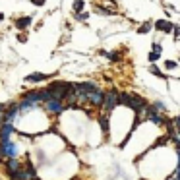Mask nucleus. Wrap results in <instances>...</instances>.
<instances>
[{
  "label": "nucleus",
  "instance_id": "obj_6",
  "mask_svg": "<svg viewBox=\"0 0 180 180\" xmlns=\"http://www.w3.org/2000/svg\"><path fill=\"white\" fill-rule=\"evenodd\" d=\"M31 24H33V18H31V16L14 18V25H16V29H19V31H25V29H27Z\"/></svg>",
  "mask_w": 180,
  "mask_h": 180
},
{
  "label": "nucleus",
  "instance_id": "obj_27",
  "mask_svg": "<svg viewBox=\"0 0 180 180\" xmlns=\"http://www.w3.org/2000/svg\"><path fill=\"white\" fill-rule=\"evenodd\" d=\"M2 21H4V14H2V12H0V24H2Z\"/></svg>",
  "mask_w": 180,
  "mask_h": 180
},
{
  "label": "nucleus",
  "instance_id": "obj_29",
  "mask_svg": "<svg viewBox=\"0 0 180 180\" xmlns=\"http://www.w3.org/2000/svg\"><path fill=\"white\" fill-rule=\"evenodd\" d=\"M178 60H180V54H178Z\"/></svg>",
  "mask_w": 180,
  "mask_h": 180
},
{
  "label": "nucleus",
  "instance_id": "obj_15",
  "mask_svg": "<svg viewBox=\"0 0 180 180\" xmlns=\"http://www.w3.org/2000/svg\"><path fill=\"white\" fill-rule=\"evenodd\" d=\"M149 72H151L153 76H157V77H163V80H165V76H163V72L159 70V66H155V64H151V66H149Z\"/></svg>",
  "mask_w": 180,
  "mask_h": 180
},
{
  "label": "nucleus",
  "instance_id": "obj_18",
  "mask_svg": "<svg viewBox=\"0 0 180 180\" xmlns=\"http://www.w3.org/2000/svg\"><path fill=\"white\" fill-rule=\"evenodd\" d=\"M176 66H178L176 60H165V68H167V70H174Z\"/></svg>",
  "mask_w": 180,
  "mask_h": 180
},
{
  "label": "nucleus",
  "instance_id": "obj_21",
  "mask_svg": "<svg viewBox=\"0 0 180 180\" xmlns=\"http://www.w3.org/2000/svg\"><path fill=\"white\" fill-rule=\"evenodd\" d=\"M87 18H89V14H87V12H80V14H76V19H77V21H85Z\"/></svg>",
  "mask_w": 180,
  "mask_h": 180
},
{
  "label": "nucleus",
  "instance_id": "obj_16",
  "mask_svg": "<svg viewBox=\"0 0 180 180\" xmlns=\"http://www.w3.org/2000/svg\"><path fill=\"white\" fill-rule=\"evenodd\" d=\"M107 58H109L110 62H120L122 54H120V52H109V54H107Z\"/></svg>",
  "mask_w": 180,
  "mask_h": 180
},
{
  "label": "nucleus",
  "instance_id": "obj_7",
  "mask_svg": "<svg viewBox=\"0 0 180 180\" xmlns=\"http://www.w3.org/2000/svg\"><path fill=\"white\" fill-rule=\"evenodd\" d=\"M155 29L157 31H163V33H172L174 31V24L168 19H157L155 21Z\"/></svg>",
  "mask_w": 180,
  "mask_h": 180
},
{
  "label": "nucleus",
  "instance_id": "obj_24",
  "mask_svg": "<svg viewBox=\"0 0 180 180\" xmlns=\"http://www.w3.org/2000/svg\"><path fill=\"white\" fill-rule=\"evenodd\" d=\"M174 128H176V132L180 134V114H178V116L174 118Z\"/></svg>",
  "mask_w": 180,
  "mask_h": 180
},
{
  "label": "nucleus",
  "instance_id": "obj_2",
  "mask_svg": "<svg viewBox=\"0 0 180 180\" xmlns=\"http://www.w3.org/2000/svg\"><path fill=\"white\" fill-rule=\"evenodd\" d=\"M116 105H118V91H116V89H110L109 93H105V103H103L105 114H110Z\"/></svg>",
  "mask_w": 180,
  "mask_h": 180
},
{
  "label": "nucleus",
  "instance_id": "obj_12",
  "mask_svg": "<svg viewBox=\"0 0 180 180\" xmlns=\"http://www.w3.org/2000/svg\"><path fill=\"white\" fill-rule=\"evenodd\" d=\"M99 126H101V130H103V134H109V116L107 114L99 116Z\"/></svg>",
  "mask_w": 180,
  "mask_h": 180
},
{
  "label": "nucleus",
  "instance_id": "obj_10",
  "mask_svg": "<svg viewBox=\"0 0 180 180\" xmlns=\"http://www.w3.org/2000/svg\"><path fill=\"white\" fill-rule=\"evenodd\" d=\"M6 167H8V172L12 174V172H16V171H19V168H21V163L16 159V157H10V159L6 161Z\"/></svg>",
  "mask_w": 180,
  "mask_h": 180
},
{
  "label": "nucleus",
  "instance_id": "obj_22",
  "mask_svg": "<svg viewBox=\"0 0 180 180\" xmlns=\"http://www.w3.org/2000/svg\"><path fill=\"white\" fill-rule=\"evenodd\" d=\"M4 116H6V105H0V124L4 122Z\"/></svg>",
  "mask_w": 180,
  "mask_h": 180
},
{
  "label": "nucleus",
  "instance_id": "obj_20",
  "mask_svg": "<svg viewBox=\"0 0 180 180\" xmlns=\"http://www.w3.org/2000/svg\"><path fill=\"white\" fill-rule=\"evenodd\" d=\"M159 58H161V54H159V52H155V50H151V52H149V62H157Z\"/></svg>",
  "mask_w": 180,
  "mask_h": 180
},
{
  "label": "nucleus",
  "instance_id": "obj_11",
  "mask_svg": "<svg viewBox=\"0 0 180 180\" xmlns=\"http://www.w3.org/2000/svg\"><path fill=\"white\" fill-rule=\"evenodd\" d=\"M24 99L31 101L33 105H41V103H43V101H41V91H29V93L24 95Z\"/></svg>",
  "mask_w": 180,
  "mask_h": 180
},
{
  "label": "nucleus",
  "instance_id": "obj_4",
  "mask_svg": "<svg viewBox=\"0 0 180 180\" xmlns=\"http://www.w3.org/2000/svg\"><path fill=\"white\" fill-rule=\"evenodd\" d=\"M87 103L93 105V107H103V103H105V93L101 91V89H95L93 93H89Z\"/></svg>",
  "mask_w": 180,
  "mask_h": 180
},
{
  "label": "nucleus",
  "instance_id": "obj_19",
  "mask_svg": "<svg viewBox=\"0 0 180 180\" xmlns=\"http://www.w3.org/2000/svg\"><path fill=\"white\" fill-rule=\"evenodd\" d=\"M16 39H18V43H27V35H25V31L18 33V35H16Z\"/></svg>",
  "mask_w": 180,
  "mask_h": 180
},
{
  "label": "nucleus",
  "instance_id": "obj_17",
  "mask_svg": "<svg viewBox=\"0 0 180 180\" xmlns=\"http://www.w3.org/2000/svg\"><path fill=\"white\" fill-rule=\"evenodd\" d=\"M153 107H155L157 110H159V112H163V114L167 112V107H165V103H161V101H155V103H153Z\"/></svg>",
  "mask_w": 180,
  "mask_h": 180
},
{
  "label": "nucleus",
  "instance_id": "obj_1",
  "mask_svg": "<svg viewBox=\"0 0 180 180\" xmlns=\"http://www.w3.org/2000/svg\"><path fill=\"white\" fill-rule=\"evenodd\" d=\"M118 105H124V107L132 109L136 114H140V112L147 109V101L138 93H118Z\"/></svg>",
  "mask_w": 180,
  "mask_h": 180
},
{
  "label": "nucleus",
  "instance_id": "obj_23",
  "mask_svg": "<svg viewBox=\"0 0 180 180\" xmlns=\"http://www.w3.org/2000/svg\"><path fill=\"white\" fill-rule=\"evenodd\" d=\"M153 50H155V52H159V54H161V52H163V47H161V45H159V43H157V41H155V43H153Z\"/></svg>",
  "mask_w": 180,
  "mask_h": 180
},
{
  "label": "nucleus",
  "instance_id": "obj_25",
  "mask_svg": "<svg viewBox=\"0 0 180 180\" xmlns=\"http://www.w3.org/2000/svg\"><path fill=\"white\" fill-rule=\"evenodd\" d=\"M45 2H47V0H31V4H33V6H43Z\"/></svg>",
  "mask_w": 180,
  "mask_h": 180
},
{
  "label": "nucleus",
  "instance_id": "obj_9",
  "mask_svg": "<svg viewBox=\"0 0 180 180\" xmlns=\"http://www.w3.org/2000/svg\"><path fill=\"white\" fill-rule=\"evenodd\" d=\"M49 77H50V76L43 74V72H33V74H27V76H25V82H29V83H39V82L49 80Z\"/></svg>",
  "mask_w": 180,
  "mask_h": 180
},
{
  "label": "nucleus",
  "instance_id": "obj_26",
  "mask_svg": "<svg viewBox=\"0 0 180 180\" xmlns=\"http://www.w3.org/2000/svg\"><path fill=\"white\" fill-rule=\"evenodd\" d=\"M172 35H174L176 39L180 37V27H178V25H174V31H172Z\"/></svg>",
  "mask_w": 180,
  "mask_h": 180
},
{
  "label": "nucleus",
  "instance_id": "obj_13",
  "mask_svg": "<svg viewBox=\"0 0 180 180\" xmlns=\"http://www.w3.org/2000/svg\"><path fill=\"white\" fill-rule=\"evenodd\" d=\"M149 31H151V21H143V24L140 25V29H138L140 35H147Z\"/></svg>",
  "mask_w": 180,
  "mask_h": 180
},
{
  "label": "nucleus",
  "instance_id": "obj_28",
  "mask_svg": "<svg viewBox=\"0 0 180 180\" xmlns=\"http://www.w3.org/2000/svg\"><path fill=\"white\" fill-rule=\"evenodd\" d=\"M168 180H176V178H168Z\"/></svg>",
  "mask_w": 180,
  "mask_h": 180
},
{
  "label": "nucleus",
  "instance_id": "obj_14",
  "mask_svg": "<svg viewBox=\"0 0 180 180\" xmlns=\"http://www.w3.org/2000/svg\"><path fill=\"white\" fill-rule=\"evenodd\" d=\"M72 8H74V12H76V14H80V12H83V8H85V2H83V0H74Z\"/></svg>",
  "mask_w": 180,
  "mask_h": 180
},
{
  "label": "nucleus",
  "instance_id": "obj_8",
  "mask_svg": "<svg viewBox=\"0 0 180 180\" xmlns=\"http://www.w3.org/2000/svg\"><path fill=\"white\" fill-rule=\"evenodd\" d=\"M12 134H14V124L12 122H2V124H0V140H10Z\"/></svg>",
  "mask_w": 180,
  "mask_h": 180
},
{
  "label": "nucleus",
  "instance_id": "obj_5",
  "mask_svg": "<svg viewBox=\"0 0 180 180\" xmlns=\"http://www.w3.org/2000/svg\"><path fill=\"white\" fill-rule=\"evenodd\" d=\"M143 112H145V120H151V122H155V124H163V120H165V118H163V116H159V110H157L153 105H151V107L147 105V109H145Z\"/></svg>",
  "mask_w": 180,
  "mask_h": 180
},
{
  "label": "nucleus",
  "instance_id": "obj_3",
  "mask_svg": "<svg viewBox=\"0 0 180 180\" xmlns=\"http://www.w3.org/2000/svg\"><path fill=\"white\" fill-rule=\"evenodd\" d=\"M45 109H47L49 112H52V114H60V112L66 110V105L62 103V101H58V99H50V101L45 103Z\"/></svg>",
  "mask_w": 180,
  "mask_h": 180
}]
</instances>
